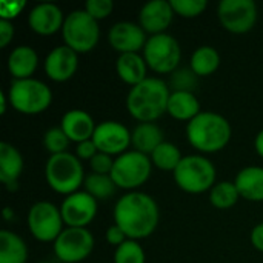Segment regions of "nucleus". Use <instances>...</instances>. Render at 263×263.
<instances>
[{
    "instance_id": "f257e3e1",
    "label": "nucleus",
    "mask_w": 263,
    "mask_h": 263,
    "mask_svg": "<svg viewBox=\"0 0 263 263\" xmlns=\"http://www.w3.org/2000/svg\"><path fill=\"white\" fill-rule=\"evenodd\" d=\"M159 217L156 200L145 193H128L114 206V222L131 240L151 236L159 225Z\"/></svg>"
},
{
    "instance_id": "f03ea898",
    "label": "nucleus",
    "mask_w": 263,
    "mask_h": 263,
    "mask_svg": "<svg viewBox=\"0 0 263 263\" xmlns=\"http://www.w3.org/2000/svg\"><path fill=\"white\" fill-rule=\"evenodd\" d=\"M170 96V88L163 80L148 77L131 88L126 97V108L136 120L151 123L166 112Z\"/></svg>"
},
{
    "instance_id": "7ed1b4c3",
    "label": "nucleus",
    "mask_w": 263,
    "mask_h": 263,
    "mask_svg": "<svg viewBox=\"0 0 263 263\" xmlns=\"http://www.w3.org/2000/svg\"><path fill=\"white\" fill-rule=\"evenodd\" d=\"M188 142L202 153H217L231 139L230 122L217 112L202 111L186 125Z\"/></svg>"
},
{
    "instance_id": "20e7f679",
    "label": "nucleus",
    "mask_w": 263,
    "mask_h": 263,
    "mask_svg": "<svg viewBox=\"0 0 263 263\" xmlns=\"http://www.w3.org/2000/svg\"><path fill=\"white\" fill-rule=\"evenodd\" d=\"M45 177L48 185L55 193L66 196L77 193L86 179L79 157L69 153L51 156L45 166Z\"/></svg>"
},
{
    "instance_id": "39448f33",
    "label": "nucleus",
    "mask_w": 263,
    "mask_h": 263,
    "mask_svg": "<svg viewBox=\"0 0 263 263\" xmlns=\"http://www.w3.org/2000/svg\"><path fill=\"white\" fill-rule=\"evenodd\" d=\"M8 99L12 108L22 114H40L52 102V92L48 85L35 79L12 80Z\"/></svg>"
},
{
    "instance_id": "423d86ee",
    "label": "nucleus",
    "mask_w": 263,
    "mask_h": 263,
    "mask_svg": "<svg viewBox=\"0 0 263 263\" xmlns=\"http://www.w3.org/2000/svg\"><path fill=\"white\" fill-rule=\"evenodd\" d=\"M174 180L185 193L200 194L214 186L216 168L206 157L186 156L176 168Z\"/></svg>"
},
{
    "instance_id": "0eeeda50",
    "label": "nucleus",
    "mask_w": 263,
    "mask_h": 263,
    "mask_svg": "<svg viewBox=\"0 0 263 263\" xmlns=\"http://www.w3.org/2000/svg\"><path fill=\"white\" fill-rule=\"evenodd\" d=\"M62 34L65 45L79 54L89 52L96 48L100 37V29L96 18H92L85 9H77L65 18Z\"/></svg>"
},
{
    "instance_id": "6e6552de",
    "label": "nucleus",
    "mask_w": 263,
    "mask_h": 263,
    "mask_svg": "<svg viewBox=\"0 0 263 263\" xmlns=\"http://www.w3.org/2000/svg\"><path fill=\"white\" fill-rule=\"evenodd\" d=\"M151 159L139 151H126L114 160L111 179L117 188L134 190L142 186L151 176Z\"/></svg>"
},
{
    "instance_id": "1a4fd4ad",
    "label": "nucleus",
    "mask_w": 263,
    "mask_h": 263,
    "mask_svg": "<svg viewBox=\"0 0 263 263\" xmlns=\"http://www.w3.org/2000/svg\"><path fill=\"white\" fill-rule=\"evenodd\" d=\"M180 57L182 51L179 42L165 32L151 35L143 48V59L146 65L159 74L174 72Z\"/></svg>"
},
{
    "instance_id": "9d476101",
    "label": "nucleus",
    "mask_w": 263,
    "mask_h": 263,
    "mask_svg": "<svg viewBox=\"0 0 263 263\" xmlns=\"http://www.w3.org/2000/svg\"><path fill=\"white\" fill-rule=\"evenodd\" d=\"M63 217L57 206L49 202H37L28 214V227L31 234L40 242H55L62 234Z\"/></svg>"
},
{
    "instance_id": "9b49d317",
    "label": "nucleus",
    "mask_w": 263,
    "mask_h": 263,
    "mask_svg": "<svg viewBox=\"0 0 263 263\" xmlns=\"http://www.w3.org/2000/svg\"><path fill=\"white\" fill-rule=\"evenodd\" d=\"M257 14V5L253 0H222L217 6V17L222 26L234 34L253 29Z\"/></svg>"
},
{
    "instance_id": "f8f14e48",
    "label": "nucleus",
    "mask_w": 263,
    "mask_h": 263,
    "mask_svg": "<svg viewBox=\"0 0 263 263\" xmlns=\"http://www.w3.org/2000/svg\"><path fill=\"white\" fill-rule=\"evenodd\" d=\"M94 248V237L86 228H66L54 242V254L63 263L86 259Z\"/></svg>"
},
{
    "instance_id": "ddd939ff",
    "label": "nucleus",
    "mask_w": 263,
    "mask_h": 263,
    "mask_svg": "<svg viewBox=\"0 0 263 263\" xmlns=\"http://www.w3.org/2000/svg\"><path fill=\"white\" fill-rule=\"evenodd\" d=\"M60 213L68 228H85L97 214V200L86 191H77L63 200Z\"/></svg>"
},
{
    "instance_id": "4468645a",
    "label": "nucleus",
    "mask_w": 263,
    "mask_h": 263,
    "mask_svg": "<svg viewBox=\"0 0 263 263\" xmlns=\"http://www.w3.org/2000/svg\"><path fill=\"white\" fill-rule=\"evenodd\" d=\"M92 142L96 143L99 153H105L108 156H122L131 145V133L122 123L108 120L96 126Z\"/></svg>"
},
{
    "instance_id": "2eb2a0df",
    "label": "nucleus",
    "mask_w": 263,
    "mask_h": 263,
    "mask_svg": "<svg viewBox=\"0 0 263 263\" xmlns=\"http://www.w3.org/2000/svg\"><path fill=\"white\" fill-rule=\"evenodd\" d=\"M109 45L120 54L137 52L146 45V32L133 22H119L108 32Z\"/></svg>"
},
{
    "instance_id": "dca6fc26",
    "label": "nucleus",
    "mask_w": 263,
    "mask_h": 263,
    "mask_svg": "<svg viewBox=\"0 0 263 263\" xmlns=\"http://www.w3.org/2000/svg\"><path fill=\"white\" fill-rule=\"evenodd\" d=\"M79 66V57L74 49L69 46H57L54 48L45 60V72L54 82H66L69 80Z\"/></svg>"
},
{
    "instance_id": "f3484780",
    "label": "nucleus",
    "mask_w": 263,
    "mask_h": 263,
    "mask_svg": "<svg viewBox=\"0 0 263 263\" xmlns=\"http://www.w3.org/2000/svg\"><path fill=\"white\" fill-rule=\"evenodd\" d=\"M174 15V9L166 0H153L143 5L139 14L140 26L145 32L153 35L163 34V31L171 25Z\"/></svg>"
},
{
    "instance_id": "a211bd4d",
    "label": "nucleus",
    "mask_w": 263,
    "mask_h": 263,
    "mask_svg": "<svg viewBox=\"0 0 263 263\" xmlns=\"http://www.w3.org/2000/svg\"><path fill=\"white\" fill-rule=\"evenodd\" d=\"M29 28L40 35H51L63 28L65 18L62 9L54 3H40L28 15Z\"/></svg>"
},
{
    "instance_id": "6ab92c4d",
    "label": "nucleus",
    "mask_w": 263,
    "mask_h": 263,
    "mask_svg": "<svg viewBox=\"0 0 263 263\" xmlns=\"http://www.w3.org/2000/svg\"><path fill=\"white\" fill-rule=\"evenodd\" d=\"M63 133L68 136L71 142H76L77 145L86 140H91L96 131V123L92 117L82 109H71L68 111L62 119Z\"/></svg>"
},
{
    "instance_id": "aec40b11",
    "label": "nucleus",
    "mask_w": 263,
    "mask_h": 263,
    "mask_svg": "<svg viewBox=\"0 0 263 263\" xmlns=\"http://www.w3.org/2000/svg\"><path fill=\"white\" fill-rule=\"evenodd\" d=\"M23 171V157L15 146L2 142L0 143V180L9 191L17 188V180Z\"/></svg>"
},
{
    "instance_id": "412c9836",
    "label": "nucleus",
    "mask_w": 263,
    "mask_h": 263,
    "mask_svg": "<svg viewBox=\"0 0 263 263\" xmlns=\"http://www.w3.org/2000/svg\"><path fill=\"white\" fill-rule=\"evenodd\" d=\"M39 65V55L31 46H17L8 57V71L14 80L31 79Z\"/></svg>"
},
{
    "instance_id": "4be33fe9",
    "label": "nucleus",
    "mask_w": 263,
    "mask_h": 263,
    "mask_svg": "<svg viewBox=\"0 0 263 263\" xmlns=\"http://www.w3.org/2000/svg\"><path fill=\"white\" fill-rule=\"evenodd\" d=\"M236 186L240 197L251 202H263V168H243L236 177Z\"/></svg>"
},
{
    "instance_id": "5701e85b",
    "label": "nucleus",
    "mask_w": 263,
    "mask_h": 263,
    "mask_svg": "<svg viewBox=\"0 0 263 263\" xmlns=\"http://www.w3.org/2000/svg\"><path fill=\"white\" fill-rule=\"evenodd\" d=\"M166 112L177 120L191 122L202 111H200V103H199L197 97L194 96V92L173 91L170 96V100H168Z\"/></svg>"
},
{
    "instance_id": "b1692460",
    "label": "nucleus",
    "mask_w": 263,
    "mask_h": 263,
    "mask_svg": "<svg viewBox=\"0 0 263 263\" xmlns=\"http://www.w3.org/2000/svg\"><path fill=\"white\" fill-rule=\"evenodd\" d=\"M146 62L143 57H140L137 52H128V54H120L116 63V69L119 77L128 83V85H139L142 83L146 77Z\"/></svg>"
},
{
    "instance_id": "393cba45",
    "label": "nucleus",
    "mask_w": 263,
    "mask_h": 263,
    "mask_svg": "<svg viewBox=\"0 0 263 263\" xmlns=\"http://www.w3.org/2000/svg\"><path fill=\"white\" fill-rule=\"evenodd\" d=\"M163 143V133L154 123H139L131 133V145L142 154H153Z\"/></svg>"
},
{
    "instance_id": "a878e982",
    "label": "nucleus",
    "mask_w": 263,
    "mask_h": 263,
    "mask_svg": "<svg viewBox=\"0 0 263 263\" xmlns=\"http://www.w3.org/2000/svg\"><path fill=\"white\" fill-rule=\"evenodd\" d=\"M28 248L20 236L8 230L0 231V263H26Z\"/></svg>"
},
{
    "instance_id": "bb28decb",
    "label": "nucleus",
    "mask_w": 263,
    "mask_h": 263,
    "mask_svg": "<svg viewBox=\"0 0 263 263\" xmlns=\"http://www.w3.org/2000/svg\"><path fill=\"white\" fill-rule=\"evenodd\" d=\"M220 55L213 46H200L191 55V69L197 77H206L217 71Z\"/></svg>"
},
{
    "instance_id": "cd10ccee",
    "label": "nucleus",
    "mask_w": 263,
    "mask_h": 263,
    "mask_svg": "<svg viewBox=\"0 0 263 263\" xmlns=\"http://www.w3.org/2000/svg\"><path fill=\"white\" fill-rule=\"evenodd\" d=\"M182 154H180V149L170 143V142H163L160 146L156 148V151L151 154V162L163 170V171H176V168L179 166V163L182 162Z\"/></svg>"
},
{
    "instance_id": "c85d7f7f",
    "label": "nucleus",
    "mask_w": 263,
    "mask_h": 263,
    "mask_svg": "<svg viewBox=\"0 0 263 263\" xmlns=\"http://www.w3.org/2000/svg\"><path fill=\"white\" fill-rule=\"evenodd\" d=\"M85 190L89 196H92L96 200H106L116 193V183L111 179V176L96 174L91 173L85 179Z\"/></svg>"
},
{
    "instance_id": "c756f323",
    "label": "nucleus",
    "mask_w": 263,
    "mask_h": 263,
    "mask_svg": "<svg viewBox=\"0 0 263 263\" xmlns=\"http://www.w3.org/2000/svg\"><path fill=\"white\" fill-rule=\"evenodd\" d=\"M239 197H240V194L237 191L236 183H233V182L216 183L210 191V200H211L213 206H216L219 210H228V208L234 206L237 203Z\"/></svg>"
},
{
    "instance_id": "7c9ffc66",
    "label": "nucleus",
    "mask_w": 263,
    "mask_h": 263,
    "mask_svg": "<svg viewBox=\"0 0 263 263\" xmlns=\"http://www.w3.org/2000/svg\"><path fill=\"white\" fill-rule=\"evenodd\" d=\"M114 263H145V251L137 240L128 239L114 253Z\"/></svg>"
},
{
    "instance_id": "2f4dec72",
    "label": "nucleus",
    "mask_w": 263,
    "mask_h": 263,
    "mask_svg": "<svg viewBox=\"0 0 263 263\" xmlns=\"http://www.w3.org/2000/svg\"><path fill=\"white\" fill-rule=\"evenodd\" d=\"M69 142L71 140L68 139V136L63 133L62 128H51L45 133V137H43V145L46 151L51 153V156L66 153Z\"/></svg>"
},
{
    "instance_id": "473e14b6",
    "label": "nucleus",
    "mask_w": 263,
    "mask_h": 263,
    "mask_svg": "<svg viewBox=\"0 0 263 263\" xmlns=\"http://www.w3.org/2000/svg\"><path fill=\"white\" fill-rule=\"evenodd\" d=\"M170 3L174 9V14L188 18L200 15L208 6L206 0H170Z\"/></svg>"
},
{
    "instance_id": "72a5a7b5",
    "label": "nucleus",
    "mask_w": 263,
    "mask_h": 263,
    "mask_svg": "<svg viewBox=\"0 0 263 263\" xmlns=\"http://www.w3.org/2000/svg\"><path fill=\"white\" fill-rule=\"evenodd\" d=\"M171 85L174 91H186L193 92V89L197 86V76L193 69H179L173 72Z\"/></svg>"
},
{
    "instance_id": "f704fd0d",
    "label": "nucleus",
    "mask_w": 263,
    "mask_h": 263,
    "mask_svg": "<svg viewBox=\"0 0 263 263\" xmlns=\"http://www.w3.org/2000/svg\"><path fill=\"white\" fill-rule=\"evenodd\" d=\"M114 3L111 0H88L85 5V11L96 20L105 18L112 12Z\"/></svg>"
},
{
    "instance_id": "c9c22d12",
    "label": "nucleus",
    "mask_w": 263,
    "mask_h": 263,
    "mask_svg": "<svg viewBox=\"0 0 263 263\" xmlns=\"http://www.w3.org/2000/svg\"><path fill=\"white\" fill-rule=\"evenodd\" d=\"M91 170L96 174H103V176H109L114 166V160L111 156L105 154V153H97L91 160H89Z\"/></svg>"
},
{
    "instance_id": "e433bc0d",
    "label": "nucleus",
    "mask_w": 263,
    "mask_h": 263,
    "mask_svg": "<svg viewBox=\"0 0 263 263\" xmlns=\"http://www.w3.org/2000/svg\"><path fill=\"white\" fill-rule=\"evenodd\" d=\"M76 153H77V157L79 159H82V160H91L99 153V149H97L96 143L91 139V140H86V142L79 143Z\"/></svg>"
},
{
    "instance_id": "4c0bfd02",
    "label": "nucleus",
    "mask_w": 263,
    "mask_h": 263,
    "mask_svg": "<svg viewBox=\"0 0 263 263\" xmlns=\"http://www.w3.org/2000/svg\"><path fill=\"white\" fill-rule=\"evenodd\" d=\"M25 6V2H2L0 3V15L3 20H8L14 15H17L22 8Z\"/></svg>"
},
{
    "instance_id": "58836bf2",
    "label": "nucleus",
    "mask_w": 263,
    "mask_h": 263,
    "mask_svg": "<svg viewBox=\"0 0 263 263\" xmlns=\"http://www.w3.org/2000/svg\"><path fill=\"white\" fill-rule=\"evenodd\" d=\"M106 242L109 245H114V247H120L123 242H126V234L123 233V230L120 227H117L116 223L112 227L108 228L106 231Z\"/></svg>"
},
{
    "instance_id": "ea45409f",
    "label": "nucleus",
    "mask_w": 263,
    "mask_h": 263,
    "mask_svg": "<svg viewBox=\"0 0 263 263\" xmlns=\"http://www.w3.org/2000/svg\"><path fill=\"white\" fill-rule=\"evenodd\" d=\"M12 35H14V26L8 20L0 18V46L2 48L8 46V43L12 40Z\"/></svg>"
},
{
    "instance_id": "a19ab883",
    "label": "nucleus",
    "mask_w": 263,
    "mask_h": 263,
    "mask_svg": "<svg viewBox=\"0 0 263 263\" xmlns=\"http://www.w3.org/2000/svg\"><path fill=\"white\" fill-rule=\"evenodd\" d=\"M251 243L256 250L263 253V223H259L257 227H254V230L251 233Z\"/></svg>"
},
{
    "instance_id": "79ce46f5",
    "label": "nucleus",
    "mask_w": 263,
    "mask_h": 263,
    "mask_svg": "<svg viewBox=\"0 0 263 263\" xmlns=\"http://www.w3.org/2000/svg\"><path fill=\"white\" fill-rule=\"evenodd\" d=\"M254 146H256V151L257 154L263 157V129L256 136V140H254Z\"/></svg>"
},
{
    "instance_id": "37998d69",
    "label": "nucleus",
    "mask_w": 263,
    "mask_h": 263,
    "mask_svg": "<svg viewBox=\"0 0 263 263\" xmlns=\"http://www.w3.org/2000/svg\"><path fill=\"white\" fill-rule=\"evenodd\" d=\"M39 263H51V262H39Z\"/></svg>"
}]
</instances>
